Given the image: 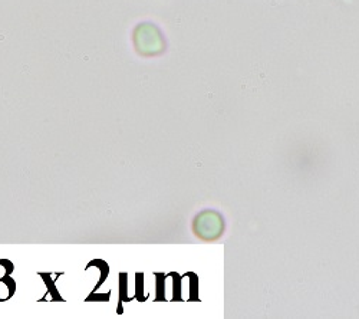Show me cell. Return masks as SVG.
<instances>
[{
	"mask_svg": "<svg viewBox=\"0 0 359 319\" xmlns=\"http://www.w3.org/2000/svg\"><path fill=\"white\" fill-rule=\"evenodd\" d=\"M129 302V296H128V273L121 272L119 273V302H118L117 312L118 315L124 313L122 303Z\"/></svg>",
	"mask_w": 359,
	"mask_h": 319,
	"instance_id": "obj_1",
	"label": "cell"
},
{
	"mask_svg": "<svg viewBox=\"0 0 359 319\" xmlns=\"http://www.w3.org/2000/svg\"><path fill=\"white\" fill-rule=\"evenodd\" d=\"M0 282L2 283H5L6 285V288H8L9 294H8V299L9 298H12L13 295H15V292H16V282H15V279L10 276H3L0 277Z\"/></svg>",
	"mask_w": 359,
	"mask_h": 319,
	"instance_id": "obj_8",
	"label": "cell"
},
{
	"mask_svg": "<svg viewBox=\"0 0 359 319\" xmlns=\"http://www.w3.org/2000/svg\"><path fill=\"white\" fill-rule=\"evenodd\" d=\"M157 279H155V285H157V294H155V301L161 302L166 301V275L161 272H155L154 273Z\"/></svg>",
	"mask_w": 359,
	"mask_h": 319,
	"instance_id": "obj_4",
	"label": "cell"
},
{
	"mask_svg": "<svg viewBox=\"0 0 359 319\" xmlns=\"http://www.w3.org/2000/svg\"><path fill=\"white\" fill-rule=\"evenodd\" d=\"M0 265L3 266V268L6 269V273L8 275H10L13 270H15V266H13V263L10 261H8V259H0Z\"/></svg>",
	"mask_w": 359,
	"mask_h": 319,
	"instance_id": "obj_10",
	"label": "cell"
},
{
	"mask_svg": "<svg viewBox=\"0 0 359 319\" xmlns=\"http://www.w3.org/2000/svg\"><path fill=\"white\" fill-rule=\"evenodd\" d=\"M135 298L138 302H145L148 295L144 294V273H135Z\"/></svg>",
	"mask_w": 359,
	"mask_h": 319,
	"instance_id": "obj_5",
	"label": "cell"
},
{
	"mask_svg": "<svg viewBox=\"0 0 359 319\" xmlns=\"http://www.w3.org/2000/svg\"><path fill=\"white\" fill-rule=\"evenodd\" d=\"M109 298H111V291L107 292V294H96V291H93V292L85 299V302H93V301H96V302H108Z\"/></svg>",
	"mask_w": 359,
	"mask_h": 319,
	"instance_id": "obj_7",
	"label": "cell"
},
{
	"mask_svg": "<svg viewBox=\"0 0 359 319\" xmlns=\"http://www.w3.org/2000/svg\"><path fill=\"white\" fill-rule=\"evenodd\" d=\"M98 268L100 269V272H101V275H100V280H98V283H96V286H95V291H98L100 289V286L107 280V276H108V273H109V266H108V263L105 261H102V259H95V261H91L88 265H86V270L89 268Z\"/></svg>",
	"mask_w": 359,
	"mask_h": 319,
	"instance_id": "obj_2",
	"label": "cell"
},
{
	"mask_svg": "<svg viewBox=\"0 0 359 319\" xmlns=\"http://www.w3.org/2000/svg\"><path fill=\"white\" fill-rule=\"evenodd\" d=\"M188 276H190V280H191V294H190V301H195L197 299V291H195V288H197V279H195V275L194 273H187Z\"/></svg>",
	"mask_w": 359,
	"mask_h": 319,
	"instance_id": "obj_9",
	"label": "cell"
},
{
	"mask_svg": "<svg viewBox=\"0 0 359 319\" xmlns=\"http://www.w3.org/2000/svg\"><path fill=\"white\" fill-rule=\"evenodd\" d=\"M168 276L173 277V301H181V277L176 272H170Z\"/></svg>",
	"mask_w": 359,
	"mask_h": 319,
	"instance_id": "obj_6",
	"label": "cell"
},
{
	"mask_svg": "<svg viewBox=\"0 0 359 319\" xmlns=\"http://www.w3.org/2000/svg\"><path fill=\"white\" fill-rule=\"evenodd\" d=\"M39 276H42L43 282L46 283V286H48V291L50 292V296H52V301H55V302H58V301H63V298L60 296V294H59L58 291H56V286H55V282H53V279L50 277L49 273H43V272H41L39 273Z\"/></svg>",
	"mask_w": 359,
	"mask_h": 319,
	"instance_id": "obj_3",
	"label": "cell"
}]
</instances>
